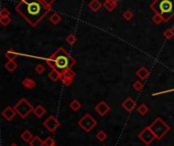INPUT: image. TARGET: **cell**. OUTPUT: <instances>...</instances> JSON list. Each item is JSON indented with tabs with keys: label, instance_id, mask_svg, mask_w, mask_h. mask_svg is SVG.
Instances as JSON below:
<instances>
[{
	"label": "cell",
	"instance_id": "obj_8",
	"mask_svg": "<svg viewBox=\"0 0 174 146\" xmlns=\"http://www.w3.org/2000/svg\"><path fill=\"white\" fill-rule=\"evenodd\" d=\"M43 125L49 132H55V131L57 130V128L60 126V123H59V121L54 115H50L49 118L43 123Z\"/></svg>",
	"mask_w": 174,
	"mask_h": 146
},
{
	"label": "cell",
	"instance_id": "obj_2",
	"mask_svg": "<svg viewBox=\"0 0 174 146\" xmlns=\"http://www.w3.org/2000/svg\"><path fill=\"white\" fill-rule=\"evenodd\" d=\"M46 64L52 68L56 71L60 77L64 75L65 73L72 70V67L76 64V59L66 51L63 47H59L53 54L46 58Z\"/></svg>",
	"mask_w": 174,
	"mask_h": 146
},
{
	"label": "cell",
	"instance_id": "obj_12",
	"mask_svg": "<svg viewBox=\"0 0 174 146\" xmlns=\"http://www.w3.org/2000/svg\"><path fill=\"white\" fill-rule=\"evenodd\" d=\"M2 116L7 121H11V120L14 118V115H16V111H14V108L11 106H7L4 108V111H2Z\"/></svg>",
	"mask_w": 174,
	"mask_h": 146
},
{
	"label": "cell",
	"instance_id": "obj_7",
	"mask_svg": "<svg viewBox=\"0 0 174 146\" xmlns=\"http://www.w3.org/2000/svg\"><path fill=\"white\" fill-rule=\"evenodd\" d=\"M139 139L142 140L146 145H150L152 142L156 139V136H155V134L152 132V130L148 126L145 129H143L142 132L139 134Z\"/></svg>",
	"mask_w": 174,
	"mask_h": 146
},
{
	"label": "cell",
	"instance_id": "obj_36",
	"mask_svg": "<svg viewBox=\"0 0 174 146\" xmlns=\"http://www.w3.org/2000/svg\"><path fill=\"white\" fill-rule=\"evenodd\" d=\"M56 1V0H43V2H45L47 5H49V6H52L53 3Z\"/></svg>",
	"mask_w": 174,
	"mask_h": 146
},
{
	"label": "cell",
	"instance_id": "obj_26",
	"mask_svg": "<svg viewBox=\"0 0 174 146\" xmlns=\"http://www.w3.org/2000/svg\"><path fill=\"white\" fill-rule=\"evenodd\" d=\"M163 36L167 39V40H170V39H172L174 37V30H173V28L172 29H166V30L163 32Z\"/></svg>",
	"mask_w": 174,
	"mask_h": 146
},
{
	"label": "cell",
	"instance_id": "obj_17",
	"mask_svg": "<svg viewBox=\"0 0 174 146\" xmlns=\"http://www.w3.org/2000/svg\"><path fill=\"white\" fill-rule=\"evenodd\" d=\"M21 140H23V141L30 143V141H31L33 138H34V136H33V134L31 133V131L25 130L24 132L21 134Z\"/></svg>",
	"mask_w": 174,
	"mask_h": 146
},
{
	"label": "cell",
	"instance_id": "obj_32",
	"mask_svg": "<svg viewBox=\"0 0 174 146\" xmlns=\"http://www.w3.org/2000/svg\"><path fill=\"white\" fill-rule=\"evenodd\" d=\"M35 71L38 75H42L44 74V72H45V67H44L43 64H37L35 68Z\"/></svg>",
	"mask_w": 174,
	"mask_h": 146
},
{
	"label": "cell",
	"instance_id": "obj_20",
	"mask_svg": "<svg viewBox=\"0 0 174 146\" xmlns=\"http://www.w3.org/2000/svg\"><path fill=\"white\" fill-rule=\"evenodd\" d=\"M5 68L8 72L12 73V72H14L17 68V64L14 60H8L5 64Z\"/></svg>",
	"mask_w": 174,
	"mask_h": 146
},
{
	"label": "cell",
	"instance_id": "obj_35",
	"mask_svg": "<svg viewBox=\"0 0 174 146\" xmlns=\"http://www.w3.org/2000/svg\"><path fill=\"white\" fill-rule=\"evenodd\" d=\"M0 16H10V12L6 7H3V8L0 10Z\"/></svg>",
	"mask_w": 174,
	"mask_h": 146
},
{
	"label": "cell",
	"instance_id": "obj_11",
	"mask_svg": "<svg viewBox=\"0 0 174 146\" xmlns=\"http://www.w3.org/2000/svg\"><path fill=\"white\" fill-rule=\"evenodd\" d=\"M75 76H76V74H75V72H73V70H70L67 73H65L64 75H62L60 77V80H61V82L63 83L65 86H69L70 84L72 83Z\"/></svg>",
	"mask_w": 174,
	"mask_h": 146
},
{
	"label": "cell",
	"instance_id": "obj_19",
	"mask_svg": "<svg viewBox=\"0 0 174 146\" xmlns=\"http://www.w3.org/2000/svg\"><path fill=\"white\" fill-rule=\"evenodd\" d=\"M136 111H138V114H139L140 115L144 116V115H146L148 114V112H149V107H148L147 104L142 103L138 108H136Z\"/></svg>",
	"mask_w": 174,
	"mask_h": 146
},
{
	"label": "cell",
	"instance_id": "obj_22",
	"mask_svg": "<svg viewBox=\"0 0 174 146\" xmlns=\"http://www.w3.org/2000/svg\"><path fill=\"white\" fill-rule=\"evenodd\" d=\"M20 55L16 51H14V50H7L6 52H5V57L7 58L8 60H16V58Z\"/></svg>",
	"mask_w": 174,
	"mask_h": 146
},
{
	"label": "cell",
	"instance_id": "obj_18",
	"mask_svg": "<svg viewBox=\"0 0 174 146\" xmlns=\"http://www.w3.org/2000/svg\"><path fill=\"white\" fill-rule=\"evenodd\" d=\"M61 20H62V16H61L59 13H57V12L52 13V14H51V16H50V17H49V21H50L53 25H57V24H59V23H60V21H61Z\"/></svg>",
	"mask_w": 174,
	"mask_h": 146
},
{
	"label": "cell",
	"instance_id": "obj_31",
	"mask_svg": "<svg viewBox=\"0 0 174 146\" xmlns=\"http://www.w3.org/2000/svg\"><path fill=\"white\" fill-rule=\"evenodd\" d=\"M10 21H11L10 16H0V24H1L3 27L8 26L10 24Z\"/></svg>",
	"mask_w": 174,
	"mask_h": 146
},
{
	"label": "cell",
	"instance_id": "obj_37",
	"mask_svg": "<svg viewBox=\"0 0 174 146\" xmlns=\"http://www.w3.org/2000/svg\"><path fill=\"white\" fill-rule=\"evenodd\" d=\"M110 2H112L114 5H115L117 7V4H118V0H109Z\"/></svg>",
	"mask_w": 174,
	"mask_h": 146
},
{
	"label": "cell",
	"instance_id": "obj_27",
	"mask_svg": "<svg viewBox=\"0 0 174 146\" xmlns=\"http://www.w3.org/2000/svg\"><path fill=\"white\" fill-rule=\"evenodd\" d=\"M66 42H67V44L70 46L75 45L76 42V37L73 34H69L67 37H66Z\"/></svg>",
	"mask_w": 174,
	"mask_h": 146
},
{
	"label": "cell",
	"instance_id": "obj_10",
	"mask_svg": "<svg viewBox=\"0 0 174 146\" xmlns=\"http://www.w3.org/2000/svg\"><path fill=\"white\" fill-rule=\"evenodd\" d=\"M122 107L128 112H132L136 107V102L131 97H127L126 99L122 102Z\"/></svg>",
	"mask_w": 174,
	"mask_h": 146
},
{
	"label": "cell",
	"instance_id": "obj_1",
	"mask_svg": "<svg viewBox=\"0 0 174 146\" xmlns=\"http://www.w3.org/2000/svg\"><path fill=\"white\" fill-rule=\"evenodd\" d=\"M51 8L52 7L43 0H21L14 9L30 26L36 27L49 13Z\"/></svg>",
	"mask_w": 174,
	"mask_h": 146
},
{
	"label": "cell",
	"instance_id": "obj_14",
	"mask_svg": "<svg viewBox=\"0 0 174 146\" xmlns=\"http://www.w3.org/2000/svg\"><path fill=\"white\" fill-rule=\"evenodd\" d=\"M34 115L37 116V118H39V119H41L42 118V116L46 114V108L43 106V105H41V104H39V105H37V106L34 108Z\"/></svg>",
	"mask_w": 174,
	"mask_h": 146
},
{
	"label": "cell",
	"instance_id": "obj_24",
	"mask_svg": "<svg viewBox=\"0 0 174 146\" xmlns=\"http://www.w3.org/2000/svg\"><path fill=\"white\" fill-rule=\"evenodd\" d=\"M103 6H104L105 9L107 10V12H113V10L116 8V6L114 5L112 2H110L109 0H105V2L103 3Z\"/></svg>",
	"mask_w": 174,
	"mask_h": 146
},
{
	"label": "cell",
	"instance_id": "obj_9",
	"mask_svg": "<svg viewBox=\"0 0 174 146\" xmlns=\"http://www.w3.org/2000/svg\"><path fill=\"white\" fill-rule=\"evenodd\" d=\"M95 111L98 112L99 115L104 116L110 111V106L108 105V103H106L105 101L102 100V101H100L99 103L95 106Z\"/></svg>",
	"mask_w": 174,
	"mask_h": 146
},
{
	"label": "cell",
	"instance_id": "obj_6",
	"mask_svg": "<svg viewBox=\"0 0 174 146\" xmlns=\"http://www.w3.org/2000/svg\"><path fill=\"white\" fill-rule=\"evenodd\" d=\"M96 125H97V122L90 114H86L79 121V126L87 133L93 130Z\"/></svg>",
	"mask_w": 174,
	"mask_h": 146
},
{
	"label": "cell",
	"instance_id": "obj_15",
	"mask_svg": "<svg viewBox=\"0 0 174 146\" xmlns=\"http://www.w3.org/2000/svg\"><path fill=\"white\" fill-rule=\"evenodd\" d=\"M21 85L27 89H33L36 87V82L31 78H25L23 80V82H21Z\"/></svg>",
	"mask_w": 174,
	"mask_h": 146
},
{
	"label": "cell",
	"instance_id": "obj_16",
	"mask_svg": "<svg viewBox=\"0 0 174 146\" xmlns=\"http://www.w3.org/2000/svg\"><path fill=\"white\" fill-rule=\"evenodd\" d=\"M102 6H103V4L99 1V0H92V1L89 3V7H90V9L93 10L94 12H97Z\"/></svg>",
	"mask_w": 174,
	"mask_h": 146
},
{
	"label": "cell",
	"instance_id": "obj_4",
	"mask_svg": "<svg viewBox=\"0 0 174 146\" xmlns=\"http://www.w3.org/2000/svg\"><path fill=\"white\" fill-rule=\"evenodd\" d=\"M149 128L152 130V132L155 134L156 139H158V140L162 139V138L164 137L170 130V127L164 121H163L161 118H157L149 126Z\"/></svg>",
	"mask_w": 174,
	"mask_h": 146
},
{
	"label": "cell",
	"instance_id": "obj_28",
	"mask_svg": "<svg viewBox=\"0 0 174 146\" xmlns=\"http://www.w3.org/2000/svg\"><path fill=\"white\" fill-rule=\"evenodd\" d=\"M96 138H97L100 142H103V141H105L107 139V134L103 130H101L97 133V135H96Z\"/></svg>",
	"mask_w": 174,
	"mask_h": 146
},
{
	"label": "cell",
	"instance_id": "obj_29",
	"mask_svg": "<svg viewBox=\"0 0 174 146\" xmlns=\"http://www.w3.org/2000/svg\"><path fill=\"white\" fill-rule=\"evenodd\" d=\"M152 21L155 24V25H160L162 21H164L162 19V16H160V14L158 13H155L153 16H152Z\"/></svg>",
	"mask_w": 174,
	"mask_h": 146
},
{
	"label": "cell",
	"instance_id": "obj_5",
	"mask_svg": "<svg viewBox=\"0 0 174 146\" xmlns=\"http://www.w3.org/2000/svg\"><path fill=\"white\" fill-rule=\"evenodd\" d=\"M13 108H14V111H16V115H20L21 119H25L32 111H34L33 105L30 103L25 98L21 99L16 105H14Z\"/></svg>",
	"mask_w": 174,
	"mask_h": 146
},
{
	"label": "cell",
	"instance_id": "obj_38",
	"mask_svg": "<svg viewBox=\"0 0 174 146\" xmlns=\"http://www.w3.org/2000/svg\"><path fill=\"white\" fill-rule=\"evenodd\" d=\"M10 146H18V145H16V143H12L11 145H10Z\"/></svg>",
	"mask_w": 174,
	"mask_h": 146
},
{
	"label": "cell",
	"instance_id": "obj_3",
	"mask_svg": "<svg viewBox=\"0 0 174 146\" xmlns=\"http://www.w3.org/2000/svg\"><path fill=\"white\" fill-rule=\"evenodd\" d=\"M150 8L160 14L164 21H169L174 16V0H154Z\"/></svg>",
	"mask_w": 174,
	"mask_h": 146
},
{
	"label": "cell",
	"instance_id": "obj_33",
	"mask_svg": "<svg viewBox=\"0 0 174 146\" xmlns=\"http://www.w3.org/2000/svg\"><path fill=\"white\" fill-rule=\"evenodd\" d=\"M123 17L126 21H130V20H132V17H134V13H132L129 9H127L123 12Z\"/></svg>",
	"mask_w": 174,
	"mask_h": 146
},
{
	"label": "cell",
	"instance_id": "obj_34",
	"mask_svg": "<svg viewBox=\"0 0 174 146\" xmlns=\"http://www.w3.org/2000/svg\"><path fill=\"white\" fill-rule=\"evenodd\" d=\"M44 144L45 146H53L55 145V141L52 137H47L45 140H44Z\"/></svg>",
	"mask_w": 174,
	"mask_h": 146
},
{
	"label": "cell",
	"instance_id": "obj_23",
	"mask_svg": "<svg viewBox=\"0 0 174 146\" xmlns=\"http://www.w3.org/2000/svg\"><path fill=\"white\" fill-rule=\"evenodd\" d=\"M48 78H49L52 82H56L57 80H60V75H59L56 71L52 70L49 74H48Z\"/></svg>",
	"mask_w": 174,
	"mask_h": 146
},
{
	"label": "cell",
	"instance_id": "obj_13",
	"mask_svg": "<svg viewBox=\"0 0 174 146\" xmlns=\"http://www.w3.org/2000/svg\"><path fill=\"white\" fill-rule=\"evenodd\" d=\"M135 75L138 76L140 80H146L148 77L150 76V71L148 70L147 68L142 67V68H140L138 71H136Z\"/></svg>",
	"mask_w": 174,
	"mask_h": 146
},
{
	"label": "cell",
	"instance_id": "obj_21",
	"mask_svg": "<svg viewBox=\"0 0 174 146\" xmlns=\"http://www.w3.org/2000/svg\"><path fill=\"white\" fill-rule=\"evenodd\" d=\"M30 146H44V141L41 139L39 136H35L33 139L30 141Z\"/></svg>",
	"mask_w": 174,
	"mask_h": 146
},
{
	"label": "cell",
	"instance_id": "obj_25",
	"mask_svg": "<svg viewBox=\"0 0 174 146\" xmlns=\"http://www.w3.org/2000/svg\"><path fill=\"white\" fill-rule=\"evenodd\" d=\"M69 107L72 109V111H79V109L81 107V104H80V102L77 100V99H75V100H72L71 102H70V104H69Z\"/></svg>",
	"mask_w": 174,
	"mask_h": 146
},
{
	"label": "cell",
	"instance_id": "obj_39",
	"mask_svg": "<svg viewBox=\"0 0 174 146\" xmlns=\"http://www.w3.org/2000/svg\"><path fill=\"white\" fill-rule=\"evenodd\" d=\"M53 146H57V145H53Z\"/></svg>",
	"mask_w": 174,
	"mask_h": 146
},
{
	"label": "cell",
	"instance_id": "obj_30",
	"mask_svg": "<svg viewBox=\"0 0 174 146\" xmlns=\"http://www.w3.org/2000/svg\"><path fill=\"white\" fill-rule=\"evenodd\" d=\"M132 88H134L135 91H138V92H140V91H142L144 89V83L140 81H135L134 84H132Z\"/></svg>",
	"mask_w": 174,
	"mask_h": 146
},
{
	"label": "cell",
	"instance_id": "obj_40",
	"mask_svg": "<svg viewBox=\"0 0 174 146\" xmlns=\"http://www.w3.org/2000/svg\"><path fill=\"white\" fill-rule=\"evenodd\" d=\"M173 30H174V27H173Z\"/></svg>",
	"mask_w": 174,
	"mask_h": 146
}]
</instances>
